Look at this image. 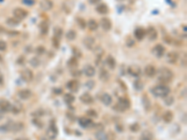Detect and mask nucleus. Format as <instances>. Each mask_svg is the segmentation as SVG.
Listing matches in <instances>:
<instances>
[{
    "label": "nucleus",
    "mask_w": 187,
    "mask_h": 140,
    "mask_svg": "<svg viewBox=\"0 0 187 140\" xmlns=\"http://www.w3.org/2000/svg\"><path fill=\"white\" fill-rule=\"evenodd\" d=\"M83 45L86 47L88 50H93L95 47V39L93 37H86L83 39Z\"/></svg>",
    "instance_id": "ddd939ff"
},
{
    "label": "nucleus",
    "mask_w": 187,
    "mask_h": 140,
    "mask_svg": "<svg viewBox=\"0 0 187 140\" xmlns=\"http://www.w3.org/2000/svg\"><path fill=\"white\" fill-rule=\"evenodd\" d=\"M3 80H4L3 75H2V73H1V72H0V84H1V83H3Z\"/></svg>",
    "instance_id": "4d7b16f0"
},
{
    "label": "nucleus",
    "mask_w": 187,
    "mask_h": 140,
    "mask_svg": "<svg viewBox=\"0 0 187 140\" xmlns=\"http://www.w3.org/2000/svg\"><path fill=\"white\" fill-rule=\"evenodd\" d=\"M39 63H40L39 60L37 58H36V57L32 58L31 61H30V65H31L33 67H37V66H39Z\"/></svg>",
    "instance_id": "c03bdc74"
},
{
    "label": "nucleus",
    "mask_w": 187,
    "mask_h": 140,
    "mask_svg": "<svg viewBox=\"0 0 187 140\" xmlns=\"http://www.w3.org/2000/svg\"><path fill=\"white\" fill-rule=\"evenodd\" d=\"M68 65L69 67H71V68H75V67H77L78 66V58L76 57H71L68 60Z\"/></svg>",
    "instance_id": "f704fd0d"
},
{
    "label": "nucleus",
    "mask_w": 187,
    "mask_h": 140,
    "mask_svg": "<svg viewBox=\"0 0 187 140\" xmlns=\"http://www.w3.org/2000/svg\"><path fill=\"white\" fill-rule=\"evenodd\" d=\"M66 87L70 91V92H76L79 88H80V85H79V81L76 79H72V80H69V81L66 83Z\"/></svg>",
    "instance_id": "4468645a"
},
{
    "label": "nucleus",
    "mask_w": 187,
    "mask_h": 140,
    "mask_svg": "<svg viewBox=\"0 0 187 140\" xmlns=\"http://www.w3.org/2000/svg\"><path fill=\"white\" fill-rule=\"evenodd\" d=\"M46 134H47L48 138H50V139H55L56 137V135L58 134V130H57V126H56L55 120H52L51 122H50L49 129Z\"/></svg>",
    "instance_id": "20e7f679"
},
{
    "label": "nucleus",
    "mask_w": 187,
    "mask_h": 140,
    "mask_svg": "<svg viewBox=\"0 0 187 140\" xmlns=\"http://www.w3.org/2000/svg\"><path fill=\"white\" fill-rule=\"evenodd\" d=\"M8 48L7 43L4 40H0V52H5Z\"/></svg>",
    "instance_id": "49530a36"
},
{
    "label": "nucleus",
    "mask_w": 187,
    "mask_h": 140,
    "mask_svg": "<svg viewBox=\"0 0 187 140\" xmlns=\"http://www.w3.org/2000/svg\"><path fill=\"white\" fill-rule=\"evenodd\" d=\"M100 101L105 106H110L112 103V97H111V95L109 94V93L104 92L100 95Z\"/></svg>",
    "instance_id": "aec40b11"
},
{
    "label": "nucleus",
    "mask_w": 187,
    "mask_h": 140,
    "mask_svg": "<svg viewBox=\"0 0 187 140\" xmlns=\"http://www.w3.org/2000/svg\"><path fill=\"white\" fill-rule=\"evenodd\" d=\"M80 100L83 104H86V105H90V104H92L93 102H94L93 96L91 95L90 93H88V92H84L83 94H81V97H80Z\"/></svg>",
    "instance_id": "a211bd4d"
},
{
    "label": "nucleus",
    "mask_w": 187,
    "mask_h": 140,
    "mask_svg": "<svg viewBox=\"0 0 187 140\" xmlns=\"http://www.w3.org/2000/svg\"><path fill=\"white\" fill-rule=\"evenodd\" d=\"M162 119H163V121L165 122H167V123H169V122H171L174 119V115H173V112L171 110H167V111H165L163 116H162Z\"/></svg>",
    "instance_id": "5701e85b"
},
{
    "label": "nucleus",
    "mask_w": 187,
    "mask_h": 140,
    "mask_svg": "<svg viewBox=\"0 0 187 140\" xmlns=\"http://www.w3.org/2000/svg\"><path fill=\"white\" fill-rule=\"evenodd\" d=\"M144 73H145V75L147 76V77L152 78V77H155V76L156 75L157 70L155 68V66H153L152 65H149V66H147L146 67H145Z\"/></svg>",
    "instance_id": "dca6fc26"
},
{
    "label": "nucleus",
    "mask_w": 187,
    "mask_h": 140,
    "mask_svg": "<svg viewBox=\"0 0 187 140\" xmlns=\"http://www.w3.org/2000/svg\"><path fill=\"white\" fill-rule=\"evenodd\" d=\"M72 52H73L74 57H76V58H81V57L82 56V52H81V50H79V49L77 48V47H73Z\"/></svg>",
    "instance_id": "a19ab883"
},
{
    "label": "nucleus",
    "mask_w": 187,
    "mask_h": 140,
    "mask_svg": "<svg viewBox=\"0 0 187 140\" xmlns=\"http://www.w3.org/2000/svg\"><path fill=\"white\" fill-rule=\"evenodd\" d=\"M152 93L156 97L159 98H166L167 96L169 95L170 89L166 85H156L153 88H152Z\"/></svg>",
    "instance_id": "f257e3e1"
},
{
    "label": "nucleus",
    "mask_w": 187,
    "mask_h": 140,
    "mask_svg": "<svg viewBox=\"0 0 187 140\" xmlns=\"http://www.w3.org/2000/svg\"><path fill=\"white\" fill-rule=\"evenodd\" d=\"M99 79H100L101 80H103V81H107V80H109L110 74L105 68H102L100 70V73H99Z\"/></svg>",
    "instance_id": "c756f323"
},
{
    "label": "nucleus",
    "mask_w": 187,
    "mask_h": 140,
    "mask_svg": "<svg viewBox=\"0 0 187 140\" xmlns=\"http://www.w3.org/2000/svg\"><path fill=\"white\" fill-rule=\"evenodd\" d=\"M86 113H87V115H89L90 117L97 118V111H95V110H94V109H89Z\"/></svg>",
    "instance_id": "8fccbe9b"
},
{
    "label": "nucleus",
    "mask_w": 187,
    "mask_h": 140,
    "mask_svg": "<svg viewBox=\"0 0 187 140\" xmlns=\"http://www.w3.org/2000/svg\"><path fill=\"white\" fill-rule=\"evenodd\" d=\"M23 3L27 6H33L36 4V0H23Z\"/></svg>",
    "instance_id": "603ef678"
},
{
    "label": "nucleus",
    "mask_w": 187,
    "mask_h": 140,
    "mask_svg": "<svg viewBox=\"0 0 187 140\" xmlns=\"http://www.w3.org/2000/svg\"><path fill=\"white\" fill-rule=\"evenodd\" d=\"M87 28L91 31H95L98 28V23H97V21L91 19L88 21V23H87Z\"/></svg>",
    "instance_id": "bb28decb"
},
{
    "label": "nucleus",
    "mask_w": 187,
    "mask_h": 140,
    "mask_svg": "<svg viewBox=\"0 0 187 140\" xmlns=\"http://www.w3.org/2000/svg\"><path fill=\"white\" fill-rule=\"evenodd\" d=\"M95 10H97V13H99V14L105 15L107 13H109V7H108L106 4L100 3L97 8H95Z\"/></svg>",
    "instance_id": "4be33fe9"
},
{
    "label": "nucleus",
    "mask_w": 187,
    "mask_h": 140,
    "mask_svg": "<svg viewBox=\"0 0 187 140\" xmlns=\"http://www.w3.org/2000/svg\"><path fill=\"white\" fill-rule=\"evenodd\" d=\"M33 123H34L35 125H37V127H39V128H41V127H43L42 121H40L39 120H37V119H34V120H33Z\"/></svg>",
    "instance_id": "5fc2aeb1"
},
{
    "label": "nucleus",
    "mask_w": 187,
    "mask_h": 140,
    "mask_svg": "<svg viewBox=\"0 0 187 140\" xmlns=\"http://www.w3.org/2000/svg\"><path fill=\"white\" fill-rule=\"evenodd\" d=\"M74 8V2L72 0H65L63 2V10L66 14H70Z\"/></svg>",
    "instance_id": "f8f14e48"
},
{
    "label": "nucleus",
    "mask_w": 187,
    "mask_h": 140,
    "mask_svg": "<svg viewBox=\"0 0 187 140\" xmlns=\"http://www.w3.org/2000/svg\"><path fill=\"white\" fill-rule=\"evenodd\" d=\"M52 45H53V47H55V48L58 49V48H59V46H60V40L57 39L56 37H52Z\"/></svg>",
    "instance_id": "3c124183"
},
{
    "label": "nucleus",
    "mask_w": 187,
    "mask_h": 140,
    "mask_svg": "<svg viewBox=\"0 0 187 140\" xmlns=\"http://www.w3.org/2000/svg\"><path fill=\"white\" fill-rule=\"evenodd\" d=\"M18 95H19V97L21 99L27 100L32 96V92L30 90H28V89H23V90H21L18 92Z\"/></svg>",
    "instance_id": "412c9836"
},
{
    "label": "nucleus",
    "mask_w": 187,
    "mask_h": 140,
    "mask_svg": "<svg viewBox=\"0 0 187 140\" xmlns=\"http://www.w3.org/2000/svg\"><path fill=\"white\" fill-rule=\"evenodd\" d=\"M164 41L166 42L167 44H173V42H174V39H172L171 37H169V36H166V37H164Z\"/></svg>",
    "instance_id": "09e8293b"
},
{
    "label": "nucleus",
    "mask_w": 187,
    "mask_h": 140,
    "mask_svg": "<svg viewBox=\"0 0 187 140\" xmlns=\"http://www.w3.org/2000/svg\"><path fill=\"white\" fill-rule=\"evenodd\" d=\"M83 73L85 74V76H87V77H93V76H95V67L93 66H91V65H88V66H84V68H83Z\"/></svg>",
    "instance_id": "b1692460"
},
{
    "label": "nucleus",
    "mask_w": 187,
    "mask_h": 140,
    "mask_svg": "<svg viewBox=\"0 0 187 140\" xmlns=\"http://www.w3.org/2000/svg\"><path fill=\"white\" fill-rule=\"evenodd\" d=\"M53 37L60 40L62 39V37H63V30H62L60 27L55 28V36H53Z\"/></svg>",
    "instance_id": "4c0bfd02"
},
{
    "label": "nucleus",
    "mask_w": 187,
    "mask_h": 140,
    "mask_svg": "<svg viewBox=\"0 0 187 140\" xmlns=\"http://www.w3.org/2000/svg\"><path fill=\"white\" fill-rule=\"evenodd\" d=\"M95 137L97 140H107L108 139V135L103 132L102 130L98 131V132L95 134Z\"/></svg>",
    "instance_id": "c9c22d12"
},
{
    "label": "nucleus",
    "mask_w": 187,
    "mask_h": 140,
    "mask_svg": "<svg viewBox=\"0 0 187 140\" xmlns=\"http://www.w3.org/2000/svg\"><path fill=\"white\" fill-rule=\"evenodd\" d=\"M106 63H107V66H109L110 69H114L115 66H116V60L111 56V55H109V56L107 57V60H106Z\"/></svg>",
    "instance_id": "a878e982"
},
{
    "label": "nucleus",
    "mask_w": 187,
    "mask_h": 140,
    "mask_svg": "<svg viewBox=\"0 0 187 140\" xmlns=\"http://www.w3.org/2000/svg\"><path fill=\"white\" fill-rule=\"evenodd\" d=\"M64 101L66 104H72L75 101V96L72 93L68 92V93H66V94H64Z\"/></svg>",
    "instance_id": "2f4dec72"
},
{
    "label": "nucleus",
    "mask_w": 187,
    "mask_h": 140,
    "mask_svg": "<svg viewBox=\"0 0 187 140\" xmlns=\"http://www.w3.org/2000/svg\"><path fill=\"white\" fill-rule=\"evenodd\" d=\"M21 77L26 82H31L34 79V73L29 68H26L21 72Z\"/></svg>",
    "instance_id": "0eeeda50"
},
{
    "label": "nucleus",
    "mask_w": 187,
    "mask_h": 140,
    "mask_svg": "<svg viewBox=\"0 0 187 140\" xmlns=\"http://www.w3.org/2000/svg\"><path fill=\"white\" fill-rule=\"evenodd\" d=\"M167 60L169 63H176L179 60V53L176 52H170L167 55Z\"/></svg>",
    "instance_id": "6ab92c4d"
},
{
    "label": "nucleus",
    "mask_w": 187,
    "mask_h": 140,
    "mask_svg": "<svg viewBox=\"0 0 187 140\" xmlns=\"http://www.w3.org/2000/svg\"><path fill=\"white\" fill-rule=\"evenodd\" d=\"M79 123L81 126H82L83 128H89V127H92L94 125V122L92 120L86 118V117H81L79 120Z\"/></svg>",
    "instance_id": "2eb2a0df"
},
{
    "label": "nucleus",
    "mask_w": 187,
    "mask_h": 140,
    "mask_svg": "<svg viewBox=\"0 0 187 140\" xmlns=\"http://www.w3.org/2000/svg\"><path fill=\"white\" fill-rule=\"evenodd\" d=\"M76 37H77V33L75 30H73V29L68 30V33L66 34V39L68 41H73V40L76 39Z\"/></svg>",
    "instance_id": "c85d7f7f"
},
{
    "label": "nucleus",
    "mask_w": 187,
    "mask_h": 140,
    "mask_svg": "<svg viewBox=\"0 0 187 140\" xmlns=\"http://www.w3.org/2000/svg\"><path fill=\"white\" fill-rule=\"evenodd\" d=\"M39 29H40V32L42 35H46L49 31V23L46 22V21H43L39 23Z\"/></svg>",
    "instance_id": "cd10ccee"
},
{
    "label": "nucleus",
    "mask_w": 187,
    "mask_h": 140,
    "mask_svg": "<svg viewBox=\"0 0 187 140\" xmlns=\"http://www.w3.org/2000/svg\"><path fill=\"white\" fill-rule=\"evenodd\" d=\"M139 129H140V125L138 123V122H135V123H133L130 126V131H132V132H134V133L139 132Z\"/></svg>",
    "instance_id": "79ce46f5"
},
{
    "label": "nucleus",
    "mask_w": 187,
    "mask_h": 140,
    "mask_svg": "<svg viewBox=\"0 0 187 140\" xmlns=\"http://www.w3.org/2000/svg\"><path fill=\"white\" fill-rule=\"evenodd\" d=\"M173 102H174V100H173V97H168L167 96V98L165 99V104L167 105V106H170V105H172L173 104Z\"/></svg>",
    "instance_id": "864d4df0"
},
{
    "label": "nucleus",
    "mask_w": 187,
    "mask_h": 140,
    "mask_svg": "<svg viewBox=\"0 0 187 140\" xmlns=\"http://www.w3.org/2000/svg\"><path fill=\"white\" fill-rule=\"evenodd\" d=\"M143 104H144L145 109L147 108V110L149 111L151 109V101H150L149 97L147 95H143Z\"/></svg>",
    "instance_id": "58836bf2"
},
{
    "label": "nucleus",
    "mask_w": 187,
    "mask_h": 140,
    "mask_svg": "<svg viewBox=\"0 0 187 140\" xmlns=\"http://www.w3.org/2000/svg\"><path fill=\"white\" fill-rule=\"evenodd\" d=\"M130 106H131V103L129 99L126 98V97H121V98H119L117 104L113 107V109L117 110L119 112H124L126 110H127L130 108Z\"/></svg>",
    "instance_id": "7ed1b4c3"
},
{
    "label": "nucleus",
    "mask_w": 187,
    "mask_h": 140,
    "mask_svg": "<svg viewBox=\"0 0 187 140\" xmlns=\"http://www.w3.org/2000/svg\"><path fill=\"white\" fill-rule=\"evenodd\" d=\"M71 74H72L73 77H75V78L81 77V70H79V69H72Z\"/></svg>",
    "instance_id": "de8ad7c7"
},
{
    "label": "nucleus",
    "mask_w": 187,
    "mask_h": 140,
    "mask_svg": "<svg viewBox=\"0 0 187 140\" xmlns=\"http://www.w3.org/2000/svg\"><path fill=\"white\" fill-rule=\"evenodd\" d=\"M0 109L2 110V111H11L12 110V106L9 103L8 101H5V100H2L0 101Z\"/></svg>",
    "instance_id": "393cba45"
},
{
    "label": "nucleus",
    "mask_w": 187,
    "mask_h": 140,
    "mask_svg": "<svg viewBox=\"0 0 187 140\" xmlns=\"http://www.w3.org/2000/svg\"><path fill=\"white\" fill-rule=\"evenodd\" d=\"M133 1H135V0H133ZM129 2L131 3V0H129Z\"/></svg>",
    "instance_id": "13d9d810"
},
{
    "label": "nucleus",
    "mask_w": 187,
    "mask_h": 140,
    "mask_svg": "<svg viewBox=\"0 0 187 140\" xmlns=\"http://www.w3.org/2000/svg\"><path fill=\"white\" fill-rule=\"evenodd\" d=\"M93 50H94V53L95 54V56L98 57V58H101L102 55L104 54V50H103L102 47H100V46L95 47V48L93 49Z\"/></svg>",
    "instance_id": "473e14b6"
},
{
    "label": "nucleus",
    "mask_w": 187,
    "mask_h": 140,
    "mask_svg": "<svg viewBox=\"0 0 187 140\" xmlns=\"http://www.w3.org/2000/svg\"><path fill=\"white\" fill-rule=\"evenodd\" d=\"M128 73H129L133 77H139L141 74V68L137 65H132L128 67Z\"/></svg>",
    "instance_id": "9b49d317"
},
{
    "label": "nucleus",
    "mask_w": 187,
    "mask_h": 140,
    "mask_svg": "<svg viewBox=\"0 0 187 140\" xmlns=\"http://www.w3.org/2000/svg\"><path fill=\"white\" fill-rule=\"evenodd\" d=\"M76 22L79 25V27H80L81 29H85L87 27V23H86V21L83 19V18H81V17H78V18L76 19Z\"/></svg>",
    "instance_id": "72a5a7b5"
},
{
    "label": "nucleus",
    "mask_w": 187,
    "mask_h": 140,
    "mask_svg": "<svg viewBox=\"0 0 187 140\" xmlns=\"http://www.w3.org/2000/svg\"><path fill=\"white\" fill-rule=\"evenodd\" d=\"M99 24H100L101 28L103 29L104 31H110L111 27H112V23L111 21L107 18V17H104V18H101L100 22H99Z\"/></svg>",
    "instance_id": "6e6552de"
},
{
    "label": "nucleus",
    "mask_w": 187,
    "mask_h": 140,
    "mask_svg": "<svg viewBox=\"0 0 187 140\" xmlns=\"http://www.w3.org/2000/svg\"><path fill=\"white\" fill-rule=\"evenodd\" d=\"M146 36L148 37L149 40H155L158 37V33H157V30L152 26H150L147 30H146Z\"/></svg>",
    "instance_id": "1a4fd4ad"
},
{
    "label": "nucleus",
    "mask_w": 187,
    "mask_h": 140,
    "mask_svg": "<svg viewBox=\"0 0 187 140\" xmlns=\"http://www.w3.org/2000/svg\"><path fill=\"white\" fill-rule=\"evenodd\" d=\"M152 54L155 55V57L161 58V57H163L164 55H165V53H166V48H165L163 45H161V44H156L152 48Z\"/></svg>",
    "instance_id": "423d86ee"
},
{
    "label": "nucleus",
    "mask_w": 187,
    "mask_h": 140,
    "mask_svg": "<svg viewBox=\"0 0 187 140\" xmlns=\"http://www.w3.org/2000/svg\"><path fill=\"white\" fill-rule=\"evenodd\" d=\"M7 23L10 25V26H17V25L20 23V21L17 20L16 18H9L7 20Z\"/></svg>",
    "instance_id": "e433bc0d"
},
{
    "label": "nucleus",
    "mask_w": 187,
    "mask_h": 140,
    "mask_svg": "<svg viewBox=\"0 0 187 140\" xmlns=\"http://www.w3.org/2000/svg\"><path fill=\"white\" fill-rule=\"evenodd\" d=\"M158 78L162 82L168 83L170 82L174 78V73L171 69L168 67H162L158 72Z\"/></svg>",
    "instance_id": "f03ea898"
},
{
    "label": "nucleus",
    "mask_w": 187,
    "mask_h": 140,
    "mask_svg": "<svg viewBox=\"0 0 187 140\" xmlns=\"http://www.w3.org/2000/svg\"><path fill=\"white\" fill-rule=\"evenodd\" d=\"M28 15L27 10H26L24 8H16L13 10V16L14 18H16L19 21H22L23 19H26Z\"/></svg>",
    "instance_id": "39448f33"
},
{
    "label": "nucleus",
    "mask_w": 187,
    "mask_h": 140,
    "mask_svg": "<svg viewBox=\"0 0 187 140\" xmlns=\"http://www.w3.org/2000/svg\"><path fill=\"white\" fill-rule=\"evenodd\" d=\"M36 52L39 55L43 54L45 52V47L44 46H39L37 48H36Z\"/></svg>",
    "instance_id": "a18cd8bd"
},
{
    "label": "nucleus",
    "mask_w": 187,
    "mask_h": 140,
    "mask_svg": "<svg viewBox=\"0 0 187 140\" xmlns=\"http://www.w3.org/2000/svg\"><path fill=\"white\" fill-rule=\"evenodd\" d=\"M152 139H153V135L150 131H145V132H143L139 138V140H152Z\"/></svg>",
    "instance_id": "7c9ffc66"
},
{
    "label": "nucleus",
    "mask_w": 187,
    "mask_h": 140,
    "mask_svg": "<svg viewBox=\"0 0 187 140\" xmlns=\"http://www.w3.org/2000/svg\"><path fill=\"white\" fill-rule=\"evenodd\" d=\"M126 44L127 47H129V48H131V47H133L135 45V40L132 39V37H126Z\"/></svg>",
    "instance_id": "37998d69"
},
{
    "label": "nucleus",
    "mask_w": 187,
    "mask_h": 140,
    "mask_svg": "<svg viewBox=\"0 0 187 140\" xmlns=\"http://www.w3.org/2000/svg\"><path fill=\"white\" fill-rule=\"evenodd\" d=\"M134 35H135L136 39L140 41V40H142L145 37H146V30H145L144 28L139 27V28H137L135 30Z\"/></svg>",
    "instance_id": "f3484780"
},
{
    "label": "nucleus",
    "mask_w": 187,
    "mask_h": 140,
    "mask_svg": "<svg viewBox=\"0 0 187 140\" xmlns=\"http://www.w3.org/2000/svg\"><path fill=\"white\" fill-rule=\"evenodd\" d=\"M39 7L44 11H49L53 8V2L52 0H41L39 3Z\"/></svg>",
    "instance_id": "9d476101"
},
{
    "label": "nucleus",
    "mask_w": 187,
    "mask_h": 140,
    "mask_svg": "<svg viewBox=\"0 0 187 140\" xmlns=\"http://www.w3.org/2000/svg\"><path fill=\"white\" fill-rule=\"evenodd\" d=\"M134 87L136 90H138V91H141L142 89L144 88V85H143V82L141 81V80L138 79V80H136V81L134 82Z\"/></svg>",
    "instance_id": "ea45409f"
},
{
    "label": "nucleus",
    "mask_w": 187,
    "mask_h": 140,
    "mask_svg": "<svg viewBox=\"0 0 187 140\" xmlns=\"http://www.w3.org/2000/svg\"><path fill=\"white\" fill-rule=\"evenodd\" d=\"M88 2L91 5H97V4H99L101 2V0H88Z\"/></svg>",
    "instance_id": "6e6d98bb"
}]
</instances>
